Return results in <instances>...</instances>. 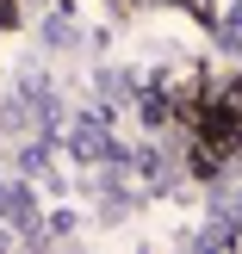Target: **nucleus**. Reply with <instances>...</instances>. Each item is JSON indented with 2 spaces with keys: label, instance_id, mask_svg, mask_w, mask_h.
I'll use <instances>...</instances> for the list:
<instances>
[{
  "label": "nucleus",
  "instance_id": "obj_1",
  "mask_svg": "<svg viewBox=\"0 0 242 254\" xmlns=\"http://www.w3.org/2000/svg\"><path fill=\"white\" fill-rule=\"evenodd\" d=\"M69 155L75 161H124V149L118 143H106V124H99V112H81V118L69 124Z\"/></svg>",
  "mask_w": 242,
  "mask_h": 254
}]
</instances>
